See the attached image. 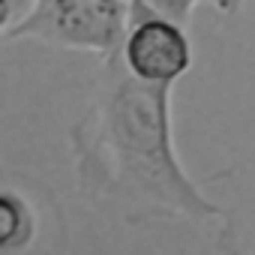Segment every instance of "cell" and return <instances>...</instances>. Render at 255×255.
Wrapping results in <instances>:
<instances>
[{
	"mask_svg": "<svg viewBox=\"0 0 255 255\" xmlns=\"http://www.w3.org/2000/svg\"><path fill=\"white\" fill-rule=\"evenodd\" d=\"M102 75L87 111L69 129L81 192L126 222L219 219L222 207L192 183L174 150V87L135 78L120 54L105 60Z\"/></svg>",
	"mask_w": 255,
	"mask_h": 255,
	"instance_id": "cell-1",
	"label": "cell"
},
{
	"mask_svg": "<svg viewBox=\"0 0 255 255\" xmlns=\"http://www.w3.org/2000/svg\"><path fill=\"white\" fill-rule=\"evenodd\" d=\"M129 0H36L33 12L3 39H39L72 51H96L105 60L123 51Z\"/></svg>",
	"mask_w": 255,
	"mask_h": 255,
	"instance_id": "cell-2",
	"label": "cell"
},
{
	"mask_svg": "<svg viewBox=\"0 0 255 255\" xmlns=\"http://www.w3.org/2000/svg\"><path fill=\"white\" fill-rule=\"evenodd\" d=\"M120 57L135 78L174 87L192 69V42L183 24L165 15H147L141 21H129Z\"/></svg>",
	"mask_w": 255,
	"mask_h": 255,
	"instance_id": "cell-3",
	"label": "cell"
},
{
	"mask_svg": "<svg viewBox=\"0 0 255 255\" xmlns=\"http://www.w3.org/2000/svg\"><path fill=\"white\" fill-rule=\"evenodd\" d=\"M36 231H39V219L30 201L6 186L0 192V255H18L30 249Z\"/></svg>",
	"mask_w": 255,
	"mask_h": 255,
	"instance_id": "cell-4",
	"label": "cell"
},
{
	"mask_svg": "<svg viewBox=\"0 0 255 255\" xmlns=\"http://www.w3.org/2000/svg\"><path fill=\"white\" fill-rule=\"evenodd\" d=\"M36 6V0H0V36L18 27Z\"/></svg>",
	"mask_w": 255,
	"mask_h": 255,
	"instance_id": "cell-5",
	"label": "cell"
},
{
	"mask_svg": "<svg viewBox=\"0 0 255 255\" xmlns=\"http://www.w3.org/2000/svg\"><path fill=\"white\" fill-rule=\"evenodd\" d=\"M213 3H216L219 12H225V15H237V12L243 9L246 0H213Z\"/></svg>",
	"mask_w": 255,
	"mask_h": 255,
	"instance_id": "cell-6",
	"label": "cell"
}]
</instances>
